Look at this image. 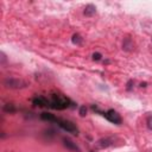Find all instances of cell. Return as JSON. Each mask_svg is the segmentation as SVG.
<instances>
[{"label": "cell", "mask_w": 152, "mask_h": 152, "mask_svg": "<svg viewBox=\"0 0 152 152\" xmlns=\"http://www.w3.org/2000/svg\"><path fill=\"white\" fill-rule=\"evenodd\" d=\"M40 119H43V120H45V121L55 122V121H56V119H57V116H55V115H53V114H51V113H46V112H44V113H42V114H40Z\"/></svg>", "instance_id": "10"}, {"label": "cell", "mask_w": 152, "mask_h": 152, "mask_svg": "<svg viewBox=\"0 0 152 152\" xmlns=\"http://www.w3.org/2000/svg\"><path fill=\"white\" fill-rule=\"evenodd\" d=\"M63 144H64V146H65L68 150H70V151H75V152H80V151H81L80 147H78L72 140H70V139H68V138H63Z\"/></svg>", "instance_id": "8"}, {"label": "cell", "mask_w": 152, "mask_h": 152, "mask_svg": "<svg viewBox=\"0 0 152 152\" xmlns=\"http://www.w3.org/2000/svg\"><path fill=\"white\" fill-rule=\"evenodd\" d=\"M0 56H1V62H0V63H1V64H5V62H6V59H7V58H6V55L1 51V52H0Z\"/></svg>", "instance_id": "16"}, {"label": "cell", "mask_w": 152, "mask_h": 152, "mask_svg": "<svg viewBox=\"0 0 152 152\" xmlns=\"http://www.w3.org/2000/svg\"><path fill=\"white\" fill-rule=\"evenodd\" d=\"M146 126L150 131H152V113H148V115L146 116Z\"/></svg>", "instance_id": "13"}, {"label": "cell", "mask_w": 152, "mask_h": 152, "mask_svg": "<svg viewBox=\"0 0 152 152\" xmlns=\"http://www.w3.org/2000/svg\"><path fill=\"white\" fill-rule=\"evenodd\" d=\"M114 144V138L112 137H106V138H101L95 142L96 148H107L109 146H112Z\"/></svg>", "instance_id": "5"}, {"label": "cell", "mask_w": 152, "mask_h": 152, "mask_svg": "<svg viewBox=\"0 0 152 152\" xmlns=\"http://www.w3.org/2000/svg\"><path fill=\"white\" fill-rule=\"evenodd\" d=\"M89 152H93V151H89Z\"/></svg>", "instance_id": "18"}, {"label": "cell", "mask_w": 152, "mask_h": 152, "mask_svg": "<svg viewBox=\"0 0 152 152\" xmlns=\"http://www.w3.org/2000/svg\"><path fill=\"white\" fill-rule=\"evenodd\" d=\"M71 42H72V44H75V45H82L83 38H82L78 33H75V34H72V37H71Z\"/></svg>", "instance_id": "11"}, {"label": "cell", "mask_w": 152, "mask_h": 152, "mask_svg": "<svg viewBox=\"0 0 152 152\" xmlns=\"http://www.w3.org/2000/svg\"><path fill=\"white\" fill-rule=\"evenodd\" d=\"M55 122H56L62 129H64L65 132L71 133L72 135H77V134H78V128L75 126L74 122H71V121H69V120H65V119H61V118H57Z\"/></svg>", "instance_id": "3"}, {"label": "cell", "mask_w": 152, "mask_h": 152, "mask_svg": "<svg viewBox=\"0 0 152 152\" xmlns=\"http://www.w3.org/2000/svg\"><path fill=\"white\" fill-rule=\"evenodd\" d=\"M2 84L10 89H23L28 86V83L25 80L18 78V77H6L2 81Z\"/></svg>", "instance_id": "2"}, {"label": "cell", "mask_w": 152, "mask_h": 152, "mask_svg": "<svg viewBox=\"0 0 152 152\" xmlns=\"http://www.w3.org/2000/svg\"><path fill=\"white\" fill-rule=\"evenodd\" d=\"M70 104H71V101L68 97H65L63 95H59V94L52 95V97L50 100V108H52V109L62 110V109L69 108Z\"/></svg>", "instance_id": "1"}, {"label": "cell", "mask_w": 152, "mask_h": 152, "mask_svg": "<svg viewBox=\"0 0 152 152\" xmlns=\"http://www.w3.org/2000/svg\"><path fill=\"white\" fill-rule=\"evenodd\" d=\"M78 113H80L81 116H86V114H87V107H86V106H81Z\"/></svg>", "instance_id": "14"}, {"label": "cell", "mask_w": 152, "mask_h": 152, "mask_svg": "<svg viewBox=\"0 0 152 152\" xmlns=\"http://www.w3.org/2000/svg\"><path fill=\"white\" fill-rule=\"evenodd\" d=\"M95 13H96V7H95V5H93V4H88V5L84 7L83 14H84L86 17H93Z\"/></svg>", "instance_id": "9"}, {"label": "cell", "mask_w": 152, "mask_h": 152, "mask_svg": "<svg viewBox=\"0 0 152 152\" xmlns=\"http://www.w3.org/2000/svg\"><path fill=\"white\" fill-rule=\"evenodd\" d=\"M134 48V43L132 40V38L129 37H125L122 39V50L126 51V52H131Z\"/></svg>", "instance_id": "7"}, {"label": "cell", "mask_w": 152, "mask_h": 152, "mask_svg": "<svg viewBox=\"0 0 152 152\" xmlns=\"http://www.w3.org/2000/svg\"><path fill=\"white\" fill-rule=\"evenodd\" d=\"M102 115H103L109 122H112V124L121 125V122H122V119H121L120 114H119L116 110H114V109H108L107 112H103Z\"/></svg>", "instance_id": "4"}, {"label": "cell", "mask_w": 152, "mask_h": 152, "mask_svg": "<svg viewBox=\"0 0 152 152\" xmlns=\"http://www.w3.org/2000/svg\"><path fill=\"white\" fill-rule=\"evenodd\" d=\"M91 57H93V61H100L102 58V55L100 52H94Z\"/></svg>", "instance_id": "15"}, {"label": "cell", "mask_w": 152, "mask_h": 152, "mask_svg": "<svg viewBox=\"0 0 152 152\" xmlns=\"http://www.w3.org/2000/svg\"><path fill=\"white\" fill-rule=\"evenodd\" d=\"M132 83H133V81H132V80H129V81H128V83H127V89H128V90H131V88H132Z\"/></svg>", "instance_id": "17"}, {"label": "cell", "mask_w": 152, "mask_h": 152, "mask_svg": "<svg viewBox=\"0 0 152 152\" xmlns=\"http://www.w3.org/2000/svg\"><path fill=\"white\" fill-rule=\"evenodd\" d=\"M33 104L38 106V107H50V100H48L44 96H36L32 100Z\"/></svg>", "instance_id": "6"}, {"label": "cell", "mask_w": 152, "mask_h": 152, "mask_svg": "<svg viewBox=\"0 0 152 152\" xmlns=\"http://www.w3.org/2000/svg\"><path fill=\"white\" fill-rule=\"evenodd\" d=\"M2 109H4V112L10 113V114H12V113L15 112V107H14V104H12V103H6V104L2 107Z\"/></svg>", "instance_id": "12"}]
</instances>
